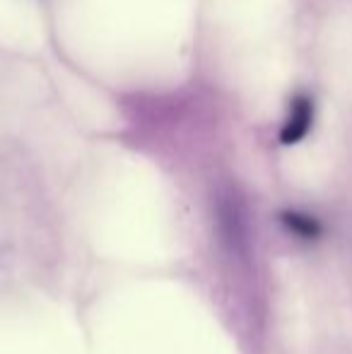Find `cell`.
Listing matches in <instances>:
<instances>
[{
    "label": "cell",
    "instance_id": "1",
    "mask_svg": "<svg viewBox=\"0 0 352 354\" xmlns=\"http://www.w3.org/2000/svg\"><path fill=\"white\" fill-rule=\"evenodd\" d=\"M311 123H314V102L304 92L295 94L290 102V109H287V118L280 128V142L282 145L299 142L311 131Z\"/></svg>",
    "mask_w": 352,
    "mask_h": 354
},
{
    "label": "cell",
    "instance_id": "2",
    "mask_svg": "<svg viewBox=\"0 0 352 354\" xmlns=\"http://www.w3.org/2000/svg\"><path fill=\"white\" fill-rule=\"evenodd\" d=\"M282 222L287 224V229H290L292 234H297V236H302V239H316L321 234L319 222H316L314 217H309V214L285 212L282 214Z\"/></svg>",
    "mask_w": 352,
    "mask_h": 354
}]
</instances>
